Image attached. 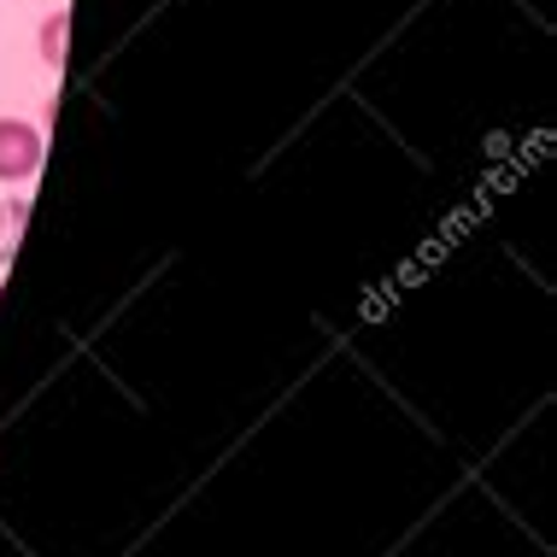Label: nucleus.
Here are the masks:
<instances>
[{
    "label": "nucleus",
    "mask_w": 557,
    "mask_h": 557,
    "mask_svg": "<svg viewBox=\"0 0 557 557\" xmlns=\"http://www.w3.org/2000/svg\"><path fill=\"white\" fill-rule=\"evenodd\" d=\"M65 41H71V18H65V7H59V12L41 18V59H48L53 71L65 65Z\"/></svg>",
    "instance_id": "f03ea898"
},
{
    "label": "nucleus",
    "mask_w": 557,
    "mask_h": 557,
    "mask_svg": "<svg viewBox=\"0 0 557 557\" xmlns=\"http://www.w3.org/2000/svg\"><path fill=\"white\" fill-rule=\"evenodd\" d=\"M41 171V129L24 117H0V183H29Z\"/></svg>",
    "instance_id": "f257e3e1"
},
{
    "label": "nucleus",
    "mask_w": 557,
    "mask_h": 557,
    "mask_svg": "<svg viewBox=\"0 0 557 557\" xmlns=\"http://www.w3.org/2000/svg\"><path fill=\"white\" fill-rule=\"evenodd\" d=\"M24 218H29V206H24V200H7V206H0V252H12V240H18Z\"/></svg>",
    "instance_id": "7ed1b4c3"
}]
</instances>
